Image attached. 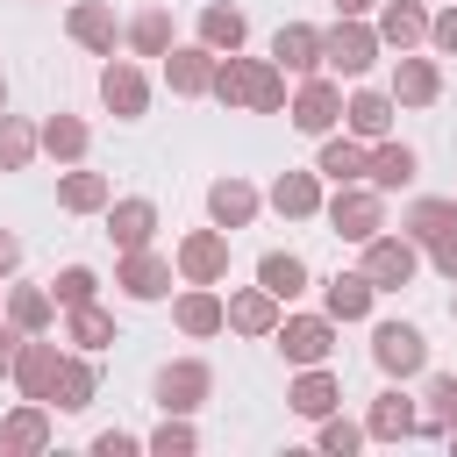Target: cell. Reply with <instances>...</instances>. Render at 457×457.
I'll return each mask as SVG.
<instances>
[{
  "label": "cell",
  "instance_id": "obj_1",
  "mask_svg": "<svg viewBox=\"0 0 457 457\" xmlns=\"http://www.w3.org/2000/svg\"><path fill=\"white\" fill-rule=\"evenodd\" d=\"M378 57H386V43H378L371 14H336V29H321V71H336V79H364Z\"/></svg>",
  "mask_w": 457,
  "mask_h": 457
},
{
  "label": "cell",
  "instance_id": "obj_2",
  "mask_svg": "<svg viewBox=\"0 0 457 457\" xmlns=\"http://www.w3.org/2000/svg\"><path fill=\"white\" fill-rule=\"evenodd\" d=\"M321 214H328V228H336L343 243H371V236L386 228V193L364 186V179H350V186H336V193L321 200Z\"/></svg>",
  "mask_w": 457,
  "mask_h": 457
},
{
  "label": "cell",
  "instance_id": "obj_3",
  "mask_svg": "<svg viewBox=\"0 0 457 457\" xmlns=\"http://www.w3.org/2000/svg\"><path fill=\"white\" fill-rule=\"evenodd\" d=\"M364 257H357V271L378 286V293H400V286H414V271H421V243L414 236H400V228H378L371 243H357Z\"/></svg>",
  "mask_w": 457,
  "mask_h": 457
},
{
  "label": "cell",
  "instance_id": "obj_4",
  "mask_svg": "<svg viewBox=\"0 0 457 457\" xmlns=\"http://www.w3.org/2000/svg\"><path fill=\"white\" fill-rule=\"evenodd\" d=\"M114 286H121V300H136V307H157V300H171V286H179V264L164 257V250H121L114 257Z\"/></svg>",
  "mask_w": 457,
  "mask_h": 457
},
{
  "label": "cell",
  "instance_id": "obj_5",
  "mask_svg": "<svg viewBox=\"0 0 457 457\" xmlns=\"http://www.w3.org/2000/svg\"><path fill=\"white\" fill-rule=\"evenodd\" d=\"M150 393H157L164 414H200V407L214 400V364H207V357H171V364H157Z\"/></svg>",
  "mask_w": 457,
  "mask_h": 457
},
{
  "label": "cell",
  "instance_id": "obj_6",
  "mask_svg": "<svg viewBox=\"0 0 457 457\" xmlns=\"http://www.w3.org/2000/svg\"><path fill=\"white\" fill-rule=\"evenodd\" d=\"M100 107L114 114V121H143L150 114V71L136 64V57H100Z\"/></svg>",
  "mask_w": 457,
  "mask_h": 457
},
{
  "label": "cell",
  "instance_id": "obj_7",
  "mask_svg": "<svg viewBox=\"0 0 457 457\" xmlns=\"http://www.w3.org/2000/svg\"><path fill=\"white\" fill-rule=\"evenodd\" d=\"M286 121H293L300 136H328V129H343V86H336V71H307L300 93L286 100Z\"/></svg>",
  "mask_w": 457,
  "mask_h": 457
},
{
  "label": "cell",
  "instance_id": "obj_8",
  "mask_svg": "<svg viewBox=\"0 0 457 457\" xmlns=\"http://www.w3.org/2000/svg\"><path fill=\"white\" fill-rule=\"evenodd\" d=\"M171 264H179V286H221L228 278V228H186L179 236V250H171Z\"/></svg>",
  "mask_w": 457,
  "mask_h": 457
},
{
  "label": "cell",
  "instance_id": "obj_9",
  "mask_svg": "<svg viewBox=\"0 0 457 457\" xmlns=\"http://www.w3.org/2000/svg\"><path fill=\"white\" fill-rule=\"evenodd\" d=\"M336 321L328 314H278V328H271V343H278V357L300 371V364H328L336 357Z\"/></svg>",
  "mask_w": 457,
  "mask_h": 457
},
{
  "label": "cell",
  "instance_id": "obj_10",
  "mask_svg": "<svg viewBox=\"0 0 457 457\" xmlns=\"http://www.w3.org/2000/svg\"><path fill=\"white\" fill-rule=\"evenodd\" d=\"M371 364H378L386 378H421V371H428V336H421L414 321H378V328H371Z\"/></svg>",
  "mask_w": 457,
  "mask_h": 457
},
{
  "label": "cell",
  "instance_id": "obj_11",
  "mask_svg": "<svg viewBox=\"0 0 457 457\" xmlns=\"http://www.w3.org/2000/svg\"><path fill=\"white\" fill-rule=\"evenodd\" d=\"M57 443V421H50V400H21L0 414V457H43Z\"/></svg>",
  "mask_w": 457,
  "mask_h": 457
},
{
  "label": "cell",
  "instance_id": "obj_12",
  "mask_svg": "<svg viewBox=\"0 0 457 457\" xmlns=\"http://www.w3.org/2000/svg\"><path fill=\"white\" fill-rule=\"evenodd\" d=\"M171 328H179L186 343H207V336H221V328H228L221 286H179V293H171Z\"/></svg>",
  "mask_w": 457,
  "mask_h": 457
},
{
  "label": "cell",
  "instance_id": "obj_13",
  "mask_svg": "<svg viewBox=\"0 0 457 457\" xmlns=\"http://www.w3.org/2000/svg\"><path fill=\"white\" fill-rule=\"evenodd\" d=\"M64 36H71L79 50H93V57H114V50H121V14H114V0H71Z\"/></svg>",
  "mask_w": 457,
  "mask_h": 457
},
{
  "label": "cell",
  "instance_id": "obj_14",
  "mask_svg": "<svg viewBox=\"0 0 457 457\" xmlns=\"http://www.w3.org/2000/svg\"><path fill=\"white\" fill-rule=\"evenodd\" d=\"M414 436H421V407H414L400 386L371 393V407H364V443H414Z\"/></svg>",
  "mask_w": 457,
  "mask_h": 457
},
{
  "label": "cell",
  "instance_id": "obj_15",
  "mask_svg": "<svg viewBox=\"0 0 457 457\" xmlns=\"http://www.w3.org/2000/svg\"><path fill=\"white\" fill-rule=\"evenodd\" d=\"M421 179V150L414 143H400V136H378L371 150H364V186H378V193H400V186H414Z\"/></svg>",
  "mask_w": 457,
  "mask_h": 457
},
{
  "label": "cell",
  "instance_id": "obj_16",
  "mask_svg": "<svg viewBox=\"0 0 457 457\" xmlns=\"http://www.w3.org/2000/svg\"><path fill=\"white\" fill-rule=\"evenodd\" d=\"M257 214H264V193H257L243 171H228V179H214V186H207V221H214V228H228V236H236V228H250Z\"/></svg>",
  "mask_w": 457,
  "mask_h": 457
},
{
  "label": "cell",
  "instance_id": "obj_17",
  "mask_svg": "<svg viewBox=\"0 0 457 457\" xmlns=\"http://www.w3.org/2000/svg\"><path fill=\"white\" fill-rule=\"evenodd\" d=\"M264 64H271V57H243V50H228V57H214V79H207V100H221L228 114H236V107H250V100H257V79H264Z\"/></svg>",
  "mask_w": 457,
  "mask_h": 457
},
{
  "label": "cell",
  "instance_id": "obj_18",
  "mask_svg": "<svg viewBox=\"0 0 457 457\" xmlns=\"http://www.w3.org/2000/svg\"><path fill=\"white\" fill-rule=\"evenodd\" d=\"M321 200H328V193H321V171H314V164H307V171H278L271 193H264V207H271L278 221H314Z\"/></svg>",
  "mask_w": 457,
  "mask_h": 457
},
{
  "label": "cell",
  "instance_id": "obj_19",
  "mask_svg": "<svg viewBox=\"0 0 457 457\" xmlns=\"http://www.w3.org/2000/svg\"><path fill=\"white\" fill-rule=\"evenodd\" d=\"M221 307H228V328L250 336V343H271V328H278V314H286V300H271L264 286H236V293H221Z\"/></svg>",
  "mask_w": 457,
  "mask_h": 457
},
{
  "label": "cell",
  "instance_id": "obj_20",
  "mask_svg": "<svg viewBox=\"0 0 457 457\" xmlns=\"http://www.w3.org/2000/svg\"><path fill=\"white\" fill-rule=\"evenodd\" d=\"M93 400H100V364L86 350H64L57 357V386H50V407L57 414H86Z\"/></svg>",
  "mask_w": 457,
  "mask_h": 457
},
{
  "label": "cell",
  "instance_id": "obj_21",
  "mask_svg": "<svg viewBox=\"0 0 457 457\" xmlns=\"http://www.w3.org/2000/svg\"><path fill=\"white\" fill-rule=\"evenodd\" d=\"M171 43H179V21H171L164 0H150V7H136V14L121 21V50H129V57H164Z\"/></svg>",
  "mask_w": 457,
  "mask_h": 457
},
{
  "label": "cell",
  "instance_id": "obj_22",
  "mask_svg": "<svg viewBox=\"0 0 457 457\" xmlns=\"http://www.w3.org/2000/svg\"><path fill=\"white\" fill-rule=\"evenodd\" d=\"M207 79H214V50H207L200 36L164 50V86H171L179 100H207Z\"/></svg>",
  "mask_w": 457,
  "mask_h": 457
},
{
  "label": "cell",
  "instance_id": "obj_23",
  "mask_svg": "<svg viewBox=\"0 0 457 457\" xmlns=\"http://www.w3.org/2000/svg\"><path fill=\"white\" fill-rule=\"evenodd\" d=\"M400 107H436L443 100V64L436 57H414V50H400L393 57V86H386Z\"/></svg>",
  "mask_w": 457,
  "mask_h": 457
},
{
  "label": "cell",
  "instance_id": "obj_24",
  "mask_svg": "<svg viewBox=\"0 0 457 457\" xmlns=\"http://www.w3.org/2000/svg\"><path fill=\"white\" fill-rule=\"evenodd\" d=\"M393 114H400V100H393L386 86H357V93L343 100V129H350L357 143H378V136H393Z\"/></svg>",
  "mask_w": 457,
  "mask_h": 457
},
{
  "label": "cell",
  "instance_id": "obj_25",
  "mask_svg": "<svg viewBox=\"0 0 457 457\" xmlns=\"http://www.w3.org/2000/svg\"><path fill=\"white\" fill-rule=\"evenodd\" d=\"M57 343L50 336H21V350H14V386H21V400H50V386H57Z\"/></svg>",
  "mask_w": 457,
  "mask_h": 457
},
{
  "label": "cell",
  "instance_id": "obj_26",
  "mask_svg": "<svg viewBox=\"0 0 457 457\" xmlns=\"http://www.w3.org/2000/svg\"><path fill=\"white\" fill-rule=\"evenodd\" d=\"M286 407H293L300 421H321V414L343 407V378H336L328 364H300V378L286 386Z\"/></svg>",
  "mask_w": 457,
  "mask_h": 457
},
{
  "label": "cell",
  "instance_id": "obj_27",
  "mask_svg": "<svg viewBox=\"0 0 457 457\" xmlns=\"http://www.w3.org/2000/svg\"><path fill=\"white\" fill-rule=\"evenodd\" d=\"M371 29H378L386 50H421L428 43V7L421 0H378L371 7Z\"/></svg>",
  "mask_w": 457,
  "mask_h": 457
},
{
  "label": "cell",
  "instance_id": "obj_28",
  "mask_svg": "<svg viewBox=\"0 0 457 457\" xmlns=\"http://www.w3.org/2000/svg\"><path fill=\"white\" fill-rule=\"evenodd\" d=\"M371 300H378V286L364 278V271H336V278H321V314L343 328V321H371Z\"/></svg>",
  "mask_w": 457,
  "mask_h": 457
},
{
  "label": "cell",
  "instance_id": "obj_29",
  "mask_svg": "<svg viewBox=\"0 0 457 457\" xmlns=\"http://www.w3.org/2000/svg\"><path fill=\"white\" fill-rule=\"evenodd\" d=\"M271 64H278L286 79L321 71V29H314V21H286V29L271 36Z\"/></svg>",
  "mask_w": 457,
  "mask_h": 457
},
{
  "label": "cell",
  "instance_id": "obj_30",
  "mask_svg": "<svg viewBox=\"0 0 457 457\" xmlns=\"http://www.w3.org/2000/svg\"><path fill=\"white\" fill-rule=\"evenodd\" d=\"M321 150H314V171H321V186H350V179H364V150L371 143H357L350 129H328V136H314Z\"/></svg>",
  "mask_w": 457,
  "mask_h": 457
},
{
  "label": "cell",
  "instance_id": "obj_31",
  "mask_svg": "<svg viewBox=\"0 0 457 457\" xmlns=\"http://www.w3.org/2000/svg\"><path fill=\"white\" fill-rule=\"evenodd\" d=\"M107 236H114V250H143L157 236V200H143V193L107 200Z\"/></svg>",
  "mask_w": 457,
  "mask_h": 457
},
{
  "label": "cell",
  "instance_id": "obj_32",
  "mask_svg": "<svg viewBox=\"0 0 457 457\" xmlns=\"http://www.w3.org/2000/svg\"><path fill=\"white\" fill-rule=\"evenodd\" d=\"M0 314H7L21 336H50V328H57V300H50V286H7V293H0Z\"/></svg>",
  "mask_w": 457,
  "mask_h": 457
},
{
  "label": "cell",
  "instance_id": "obj_33",
  "mask_svg": "<svg viewBox=\"0 0 457 457\" xmlns=\"http://www.w3.org/2000/svg\"><path fill=\"white\" fill-rule=\"evenodd\" d=\"M36 143H43V157H57V164H86V150H93V129L79 121V114H50V121H36Z\"/></svg>",
  "mask_w": 457,
  "mask_h": 457
},
{
  "label": "cell",
  "instance_id": "obj_34",
  "mask_svg": "<svg viewBox=\"0 0 457 457\" xmlns=\"http://www.w3.org/2000/svg\"><path fill=\"white\" fill-rule=\"evenodd\" d=\"M107 200H114V186H107V171H86V164H64V179H57V207H64V214H107Z\"/></svg>",
  "mask_w": 457,
  "mask_h": 457
},
{
  "label": "cell",
  "instance_id": "obj_35",
  "mask_svg": "<svg viewBox=\"0 0 457 457\" xmlns=\"http://www.w3.org/2000/svg\"><path fill=\"white\" fill-rule=\"evenodd\" d=\"M257 286H264L271 300H300V293L314 286V271H307L300 250H264V257H257Z\"/></svg>",
  "mask_w": 457,
  "mask_h": 457
},
{
  "label": "cell",
  "instance_id": "obj_36",
  "mask_svg": "<svg viewBox=\"0 0 457 457\" xmlns=\"http://www.w3.org/2000/svg\"><path fill=\"white\" fill-rule=\"evenodd\" d=\"M457 228V200L450 193H421V200H407V214H400V236H414L421 250L436 243V236H450Z\"/></svg>",
  "mask_w": 457,
  "mask_h": 457
},
{
  "label": "cell",
  "instance_id": "obj_37",
  "mask_svg": "<svg viewBox=\"0 0 457 457\" xmlns=\"http://www.w3.org/2000/svg\"><path fill=\"white\" fill-rule=\"evenodd\" d=\"M200 43H207L214 57L243 50V43H250V14H243V7H228V0H207V7H200Z\"/></svg>",
  "mask_w": 457,
  "mask_h": 457
},
{
  "label": "cell",
  "instance_id": "obj_38",
  "mask_svg": "<svg viewBox=\"0 0 457 457\" xmlns=\"http://www.w3.org/2000/svg\"><path fill=\"white\" fill-rule=\"evenodd\" d=\"M64 343L86 350V357H100V350L121 343V336H114V314H107L100 300H86V307H64Z\"/></svg>",
  "mask_w": 457,
  "mask_h": 457
},
{
  "label": "cell",
  "instance_id": "obj_39",
  "mask_svg": "<svg viewBox=\"0 0 457 457\" xmlns=\"http://www.w3.org/2000/svg\"><path fill=\"white\" fill-rule=\"evenodd\" d=\"M36 157H43L36 121H21V114H7V107H0V171H29Z\"/></svg>",
  "mask_w": 457,
  "mask_h": 457
},
{
  "label": "cell",
  "instance_id": "obj_40",
  "mask_svg": "<svg viewBox=\"0 0 457 457\" xmlns=\"http://www.w3.org/2000/svg\"><path fill=\"white\" fill-rule=\"evenodd\" d=\"M450 421H457V378L428 371V386H421V436H443Z\"/></svg>",
  "mask_w": 457,
  "mask_h": 457
},
{
  "label": "cell",
  "instance_id": "obj_41",
  "mask_svg": "<svg viewBox=\"0 0 457 457\" xmlns=\"http://www.w3.org/2000/svg\"><path fill=\"white\" fill-rule=\"evenodd\" d=\"M143 450H157V457H193V450H200V428H193V414H164V421L143 436Z\"/></svg>",
  "mask_w": 457,
  "mask_h": 457
},
{
  "label": "cell",
  "instance_id": "obj_42",
  "mask_svg": "<svg viewBox=\"0 0 457 457\" xmlns=\"http://www.w3.org/2000/svg\"><path fill=\"white\" fill-rule=\"evenodd\" d=\"M50 300H57V314H64V307L100 300V271H93V264H64V271L50 278Z\"/></svg>",
  "mask_w": 457,
  "mask_h": 457
},
{
  "label": "cell",
  "instance_id": "obj_43",
  "mask_svg": "<svg viewBox=\"0 0 457 457\" xmlns=\"http://www.w3.org/2000/svg\"><path fill=\"white\" fill-rule=\"evenodd\" d=\"M314 443H321L328 457H357V450H364V421H350V414L336 407V414L314 421Z\"/></svg>",
  "mask_w": 457,
  "mask_h": 457
},
{
  "label": "cell",
  "instance_id": "obj_44",
  "mask_svg": "<svg viewBox=\"0 0 457 457\" xmlns=\"http://www.w3.org/2000/svg\"><path fill=\"white\" fill-rule=\"evenodd\" d=\"M293 93H286V71L278 64H264V79H257V100H250V114H278Z\"/></svg>",
  "mask_w": 457,
  "mask_h": 457
},
{
  "label": "cell",
  "instance_id": "obj_45",
  "mask_svg": "<svg viewBox=\"0 0 457 457\" xmlns=\"http://www.w3.org/2000/svg\"><path fill=\"white\" fill-rule=\"evenodd\" d=\"M428 50H436V57H457V0L428 14Z\"/></svg>",
  "mask_w": 457,
  "mask_h": 457
},
{
  "label": "cell",
  "instance_id": "obj_46",
  "mask_svg": "<svg viewBox=\"0 0 457 457\" xmlns=\"http://www.w3.org/2000/svg\"><path fill=\"white\" fill-rule=\"evenodd\" d=\"M143 450V436H129V428H100L93 436V457H136Z\"/></svg>",
  "mask_w": 457,
  "mask_h": 457
},
{
  "label": "cell",
  "instance_id": "obj_47",
  "mask_svg": "<svg viewBox=\"0 0 457 457\" xmlns=\"http://www.w3.org/2000/svg\"><path fill=\"white\" fill-rule=\"evenodd\" d=\"M421 257H428V264H436V271H443V278L457 286V228H450V236H436V243H428Z\"/></svg>",
  "mask_w": 457,
  "mask_h": 457
},
{
  "label": "cell",
  "instance_id": "obj_48",
  "mask_svg": "<svg viewBox=\"0 0 457 457\" xmlns=\"http://www.w3.org/2000/svg\"><path fill=\"white\" fill-rule=\"evenodd\" d=\"M14 271H21V236H7V228H0V286H7Z\"/></svg>",
  "mask_w": 457,
  "mask_h": 457
},
{
  "label": "cell",
  "instance_id": "obj_49",
  "mask_svg": "<svg viewBox=\"0 0 457 457\" xmlns=\"http://www.w3.org/2000/svg\"><path fill=\"white\" fill-rule=\"evenodd\" d=\"M14 350H21V328H14V321H7V314H0V378H7V371H14Z\"/></svg>",
  "mask_w": 457,
  "mask_h": 457
},
{
  "label": "cell",
  "instance_id": "obj_50",
  "mask_svg": "<svg viewBox=\"0 0 457 457\" xmlns=\"http://www.w3.org/2000/svg\"><path fill=\"white\" fill-rule=\"evenodd\" d=\"M328 7H336V14H371L378 0H328Z\"/></svg>",
  "mask_w": 457,
  "mask_h": 457
},
{
  "label": "cell",
  "instance_id": "obj_51",
  "mask_svg": "<svg viewBox=\"0 0 457 457\" xmlns=\"http://www.w3.org/2000/svg\"><path fill=\"white\" fill-rule=\"evenodd\" d=\"M443 443H450V457H457V421H450V428H443Z\"/></svg>",
  "mask_w": 457,
  "mask_h": 457
},
{
  "label": "cell",
  "instance_id": "obj_52",
  "mask_svg": "<svg viewBox=\"0 0 457 457\" xmlns=\"http://www.w3.org/2000/svg\"><path fill=\"white\" fill-rule=\"evenodd\" d=\"M450 321H457V293H450Z\"/></svg>",
  "mask_w": 457,
  "mask_h": 457
},
{
  "label": "cell",
  "instance_id": "obj_53",
  "mask_svg": "<svg viewBox=\"0 0 457 457\" xmlns=\"http://www.w3.org/2000/svg\"><path fill=\"white\" fill-rule=\"evenodd\" d=\"M0 107H7V79H0Z\"/></svg>",
  "mask_w": 457,
  "mask_h": 457
},
{
  "label": "cell",
  "instance_id": "obj_54",
  "mask_svg": "<svg viewBox=\"0 0 457 457\" xmlns=\"http://www.w3.org/2000/svg\"><path fill=\"white\" fill-rule=\"evenodd\" d=\"M450 200H457V193H450Z\"/></svg>",
  "mask_w": 457,
  "mask_h": 457
},
{
  "label": "cell",
  "instance_id": "obj_55",
  "mask_svg": "<svg viewBox=\"0 0 457 457\" xmlns=\"http://www.w3.org/2000/svg\"><path fill=\"white\" fill-rule=\"evenodd\" d=\"M0 293H7V286H0Z\"/></svg>",
  "mask_w": 457,
  "mask_h": 457
}]
</instances>
